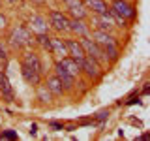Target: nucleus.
<instances>
[{"label": "nucleus", "instance_id": "2eb2a0df", "mask_svg": "<svg viewBox=\"0 0 150 141\" xmlns=\"http://www.w3.org/2000/svg\"><path fill=\"white\" fill-rule=\"evenodd\" d=\"M51 53H53L56 58H62V56L68 55V47H66V40L54 36L51 38Z\"/></svg>", "mask_w": 150, "mask_h": 141}, {"label": "nucleus", "instance_id": "7ed1b4c3", "mask_svg": "<svg viewBox=\"0 0 150 141\" xmlns=\"http://www.w3.org/2000/svg\"><path fill=\"white\" fill-rule=\"evenodd\" d=\"M79 41H81V45H83V49H84V55H86V56H90V58H94L98 64L101 66V68L109 64V60H107V56L103 55L101 47L98 45V43L92 40L90 36H83V38H79Z\"/></svg>", "mask_w": 150, "mask_h": 141}, {"label": "nucleus", "instance_id": "9d476101", "mask_svg": "<svg viewBox=\"0 0 150 141\" xmlns=\"http://www.w3.org/2000/svg\"><path fill=\"white\" fill-rule=\"evenodd\" d=\"M68 32L75 34L77 38L90 36V25H86L84 19H73V17H69V28H68Z\"/></svg>", "mask_w": 150, "mask_h": 141}, {"label": "nucleus", "instance_id": "dca6fc26", "mask_svg": "<svg viewBox=\"0 0 150 141\" xmlns=\"http://www.w3.org/2000/svg\"><path fill=\"white\" fill-rule=\"evenodd\" d=\"M0 94H2V98L8 100V102L13 100V87H11V83H9L6 72H0Z\"/></svg>", "mask_w": 150, "mask_h": 141}, {"label": "nucleus", "instance_id": "a211bd4d", "mask_svg": "<svg viewBox=\"0 0 150 141\" xmlns=\"http://www.w3.org/2000/svg\"><path fill=\"white\" fill-rule=\"evenodd\" d=\"M45 85H47V88L51 90L53 96H62V94L66 92L64 87H62V83H60V79L56 77V75H49L47 81H45Z\"/></svg>", "mask_w": 150, "mask_h": 141}, {"label": "nucleus", "instance_id": "f8f14e48", "mask_svg": "<svg viewBox=\"0 0 150 141\" xmlns=\"http://www.w3.org/2000/svg\"><path fill=\"white\" fill-rule=\"evenodd\" d=\"M21 75L28 85H32V87H38V85L41 83V73L36 72L34 68H30V66H26L25 62H21Z\"/></svg>", "mask_w": 150, "mask_h": 141}, {"label": "nucleus", "instance_id": "9b49d317", "mask_svg": "<svg viewBox=\"0 0 150 141\" xmlns=\"http://www.w3.org/2000/svg\"><path fill=\"white\" fill-rule=\"evenodd\" d=\"M54 75L60 79V83H62L64 90H73V87H75V79H77V77H73L71 73H68L58 62L54 64Z\"/></svg>", "mask_w": 150, "mask_h": 141}, {"label": "nucleus", "instance_id": "cd10ccee", "mask_svg": "<svg viewBox=\"0 0 150 141\" xmlns=\"http://www.w3.org/2000/svg\"><path fill=\"white\" fill-rule=\"evenodd\" d=\"M36 134H38V126L32 124V126H30V135H36Z\"/></svg>", "mask_w": 150, "mask_h": 141}, {"label": "nucleus", "instance_id": "f257e3e1", "mask_svg": "<svg viewBox=\"0 0 150 141\" xmlns=\"http://www.w3.org/2000/svg\"><path fill=\"white\" fill-rule=\"evenodd\" d=\"M90 38L101 47L103 55L107 56L109 62H115V60L118 58V55H120L118 41H116L115 36H112V32H107V30H90Z\"/></svg>", "mask_w": 150, "mask_h": 141}, {"label": "nucleus", "instance_id": "4be33fe9", "mask_svg": "<svg viewBox=\"0 0 150 141\" xmlns=\"http://www.w3.org/2000/svg\"><path fill=\"white\" fill-rule=\"evenodd\" d=\"M0 139H17V134L13 130H6L0 134Z\"/></svg>", "mask_w": 150, "mask_h": 141}, {"label": "nucleus", "instance_id": "b1692460", "mask_svg": "<svg viewBox=\"0 0 150 141\" xmlns=\"http://www.w3.org/2000/svg\"><path fill=\"white\" fill-rule=\"evenodd\" d=\"M107 117H109V111H101V113H98V115L94 117V120L103 122V120H107Z\"/></svg>", "mask_w": 150, "mask_h": 141}, {"label": "nucleus", "instance_id": "0eeeda50", "mask_svg": "<svg viewBox=\"0 0 150 141\" xmlns=\"http://www.w3.org/2000/svg\"><path fill=\"white\" fill-rule=\"evenodd\" d=\"M90 25H94V30H107L112 32L115 28V21H112L111 13H92L90 15Z\"/></svg>", "mask_w": 150, "mask_h": 141}, {"label": "nucleus", "instance_id": "1a4fd4ad", "mask_svg": "<svg viewBox=\"0 0 150 141\" xmlns=\"http://www.w3.org/2000/svg\"><path fill=\"white\" fill-rule=\"evenodd\" d=\"M66 47H68V56H71V58H75L77 62H81V60L84 58V49L81 45V41L77 40V38H68L66 40Z\"/></svg>", "mask_w": 150, "mask_h": 141}, {"label": "nucleus", "instance_id": "f03ea898", "mask_svg": "<svg viewBox=\"0 0 150 141\" xmlns=\"http://www.w3.org/2000/svg\"><path fill=\"white\" fill-rule=\"evenodd\" d=\"M34 43V34L30 32V28L25 25H15L9 28L8 32V45L13 51H21L25 47H30Z\"/></svg>", "mask_w": 150, "mask_h": 141}, {"label": "nucleus", "instance_id": "4468645a", "mask_svg": "<svg viewBox=\"0 0 150 141\" xmlns=\"http://www.w3.org/2000/svg\"><path fill=\"white\" fill-rule=\"evenodd\" d=\"M21 62H25L26 66H30V68H34L36 72L43 73V62H41L40 55H36L34 51H26L25 55H23V60Z\"/></svg>", "mask_w": 150, "mask_h": 141}, {"label": "nucleus", "instance_id": "aec40b11", "mask_svg": "<svg viewBox=\"0 0 150 141\" xmlns=\"http://www.w3.org/2000/svg\"><path fill=\"white\" fill-rule=\"evenodd\" d=\"M68 15L73 19H86L88 17V9L84 8V4H77V6L68 8Z\"/></svg>", "mask_w": 150, "mask_h": 141}, {"label": "nucleus", "instance_id": "c756f323", "mask_svg": "<svg viewBox=\"0 0 150 141\" xmlns=\"http://www.w3.org/2000/svg\"><path fill=\"white\" fill-rule=\"evenodd\" d=\"M0 8H2V0H0Z\"/></svg>", "mask_w": 150, "mask_h": 141}, {"label": "nucleus", "instance_id": "6e6552de", "mask_svg": "<svg viewBox=\"0 0 150 141\" xmlns=\"http://www.w3.org/2000/svg\"><path fill=\"white\" fill-rule=\"evenodd\" d=\"M28 28L32 34H43V32H49V21H47V17L36 13L28 19Z\"/></svg>", "mask_w": 150, "mask_h": 141}, {"label": "nucleus", "instance_id": "6ab92c4d", "mask_svg": "<svg viewBox=\"0 0 150 141\" xmlns=\"http://www.w3.org/2000/svg\"><path fill=\"white\" fill-rule=\"evenodd\" d=\"M36 98L38 100H40L41 103H51V100H53V94H51V90L49 88H47V85H38L36 87Z\"/></svg>", "mask_w": 150, "mask_h": 141}, {"label": "nucleus", "instance_id": "f3484780", "mask_svg": "<svg viewBox=\"0 0 150 141\" xmlns=\"http://www.w3.org/2000/svg\"><path fill=\"white\" fill-rule=\"evenodd\" d=\"M83 4L92 13H107L109 11V4L105 0H83Z\"/></svg>", "mask_w": 150, "mask_h": 141}, {"label": "nucleus", "instance_id": "bb28decb", "mask_svg": "<svg viewBox=\"0 0 150 141\" xmlns=\"http://www.w3.org/2000/svg\"><path fill=\"white\" fill-rule=\"evenodd\" d=\"M6 4H9V6H17V4H21V0H4Z\"/></svg>", "mask_w": 150, "mask_h": 141}, {"label": "nucleus", "instance_id": "20e7f679", "mask_svg": "<svg viewBox=\"0 0 150 141\" xmlns=\"http://www.w3.org/2000/svg\"><path fill=\"white\" fill-rule=\"evenodd\" d=\"M47 21H49V26L54 28L56 32H68L69 28V15L60 9H51Z\"/></svg>", "mask_w": 150, "mask_h": 141}, {"label": "nucleus", "instance_id": "c85d7f7f", "mask_svg": "<svg viewBox=\"0 0 150 141\" xmlns=\"http://www.w3.org/2000/svg\"><path fill=\"white\" fill-rule=\"evenodd\" d=\"M30 2H34V4H38V6H43V4H45V0H30Z\"/></svg>", "mask_w": 150, "mask_h": 141}, {"label": "nucleus", "instance_id": "ddd939ff", "mask_svg": "<svg viewBox=\"0 0 150 141\" xmlns=\"http://www.w3.org/2000/svg\"><path fill=\"white\" fill-rule=\"evenodd\" d=\"M56 62L62 66V68H64L68 73H71L73 77H79V75H81V64H79L75 58H71V56L66 55V56H62V58H58Z\"/></svg>", "mask_w": 150, "mask_h": 141}, {"label": "nucleus", "instance_id": "a878e982", "mask_svg": "<svg viewBox=\"0 0 150 141\" xmlns=\"http://www.w3.org/2000/svg\"><path fill=\"white\" fill-rule=\"evenodd\" d=\"M49 126H51L53 130H62V128H64L62 122H56V120H51V122H49Z\"/></svg>", "mask_w": 150, "mask_h": 141}, {"label": "nucleus", "instance_id": "412c9836", "mask_svg": "<svg viewBox=\"0 0 150 141\" xmlns=\"http://www.w3.org/2000/svg\"><path fill=\"white\" fill-rule=\"evenodd\" d=\"M34 43H38L43 51H49V53H51V36H49V32L34 34Z\"/></svg>", "mask_w": 150, "mask_h": 141}, {"label": "nucleus", "instance_id": "393cba45", "mask_svg": "<svg viewBox=\"0 0 150 141\" xmlns=\"http://www.w3.org/2000/svg\"><path fill=\"white\" fill-rule=\"evenodd\" d=\"M0 62H6L8 64V53H6V49H4L2 43H0Z\"/></svg>", "mask_w": 150, "mask_h": 141}, {"label": "nucleus", "instance_id": "423d86ee", "mask_svg": "<svg viewBox=\"0 0 150 141\" xmlns=\"http://www.w3.org/2000/svg\"><path fill=\"white\" fill-rule=\"evenodd\" d=\"M81 73H84L88 79H92V81H100L101 79V66L96 62L94 58H90V56H84V58L81 60Z\"/></svg>", "mask_w": 150, "mask_h": 141}, {"label": "nucleus", "instance_id": "39448f33", "mask_svg": "<svg viewBox=\"0 0 150 141\" xmlns=\"http://www.w3.org/2000/svg\"><path fill=\"white\" fill-rule=\"evenodd\" d=\"M109 11L122 17V19H126V21H131L135 17V8L131 6L128 0H112L109 4Z\"/></svg>", "mask_w": 150, "mask_h": 141}, {"label": "nucleus", "instance_id": "5701e85b", "mask_svg": "<svg viewBox=\"0 0 150 141\" xmlns=\"http://www.w3.org/2000/svg\"><path fill=\"white\" fill-rule=\"evenodd\" d=\"M4 30H8V17L0 11V32H4Z\"/></svg>", "mask_w": 150, "mask_h": 141}]
</instances>
